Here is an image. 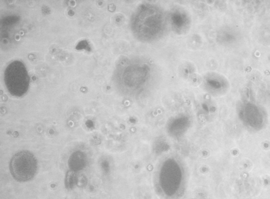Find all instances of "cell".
Instances as JSON below:
<instances>
[{
	"label": "cell",
	"instance_id": "cell-3",
	"mask_svg": "<svg viewBox=\"0 0 270 199\" xmlns=\"http://www.w3.org/2000/svg\"><path fill=\"white\" fill-rule=\"evenodd\" d=\"M86 157L81 152L73 153L71 155L69 162L70 169L73 171H79L85 166Z\"/></svg>",
	"mask_w": 270,
	"mask_h": 199
},
{
	"label": "cell",
	"instance_id": "cell-1",
	"mask_svg": "<svg viewBox=\"0 0 270 199\" xmlns=\"http://www.w3.org/2000/svg\"><path fill=\"white\" fill-rule=\"evenodd\" d=\"M13 178L19 182L33 179L38 170V161L33 154L29 151H21L11 158L9 165Z\"/></svg>",
	"mask_w": 270,
	"mask_h": 199
},
{
	"label": "cell",
	"instance_id": "cell-2",
	"mask_svg": "<svg viewBox=\"0 0 270 199\" xmlns=\"http://www.w3.org/2000/svg\"><path fill=\"white\" fill-rule=\"evenodd\" d=\"M181 179V172L176 162L168 161L162 166L160 174L162 187L167 190L176 189Z\"/></svg>",
	"mask_w": 270,
	"mask_h": 199
}]
</instances>
